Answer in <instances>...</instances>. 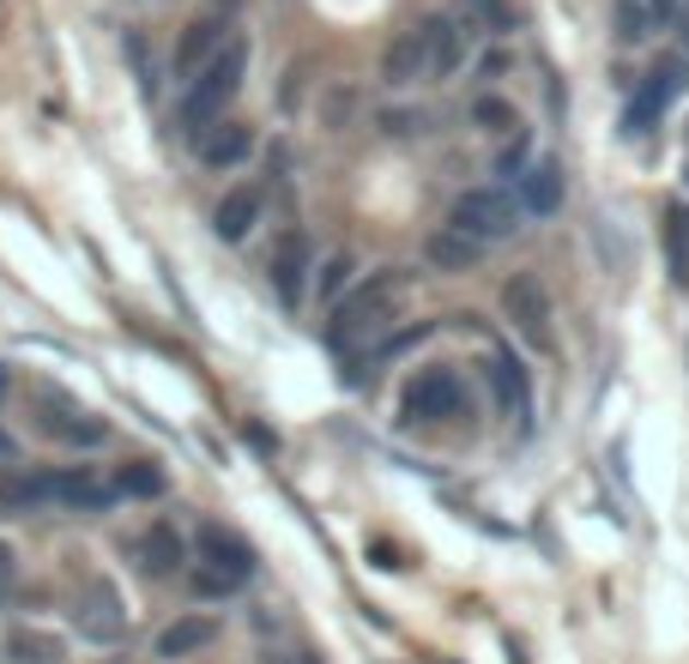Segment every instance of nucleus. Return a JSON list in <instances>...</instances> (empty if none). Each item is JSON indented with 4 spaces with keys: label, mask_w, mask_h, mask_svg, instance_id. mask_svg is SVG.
<instances>
[{
    "label": "nucleus",
    "mask_w": 689,
    "mask_h": 664,
    "mask_svg": "<svg viewBox=\"0 0 689 664\" xmlns=\"http://www.w3.org/2000/svg\"><path fill=\"white\" fill-rule=\"evenodd\" d=\"M13 580H19V556H13V544H0V611L13 599Z\"/></svg>",
    "instance_id": "obj_28"
},
{
    "label": "nucleus",
    "mask_w": 689,
    "mask_h": 664,
    "mask_svg": "<svg viewBox=\"0 0 689 664\" xmlns=\"http://www.w3.org/2000/svg\"><path fill=\"white\" fill-rule=\"evenodd\" d=\"M309 242H302L297 230L285 236V242L273 248V290H278V302H285V309H297L302 302V290H309Z\"/></svg>",
    "instance_id": "obj_10"
},
{
    "label": "nucleus",
    "mask_w": 689,
    "mask_h": 664,
    "mask_svg": "<svg viewBox=\"0 0 689 664\" xmlns=\"http://www.w3.org/2000/svg\"><path fill=\"white\" fill-rule=\"evenodd\" d=\"M400 285H405V278L393 273V266H388V273L357 278V285L333 302V339L345 345V339H357V333H369V326L381 321V309H388V302L400 297Z\"/></svg>",
    "instance_id": "obj_2"
},
{
    "label": "nucleus",
    "mask_w": 689,
    "mask_h": 664,
    "mask_svg": "<svg viewBox=\"0 0 689 664\" xmlns=\"http://www.w3.org/2000/svg\"><path fill=\"white\" fill-rule=\"evenodd\" d=\"M194 556H200V574H218L230 587H242L248 574H254V544L242 532H230V526H200Z\"/></svg>",
    "instance_id": "obj_5"
},
{
    "label": "nucleus",
    "mask_w": 689,
    "mask_h": 664,
    "mask_svg": "<svg viewBox=\"0 0 689 664\" xmlns=\"http://www.w3.org/2000/svg\"><path fill=\"white\" fill-rule=\"evenodd\" d=\"M521 206L538 212V218H550V212L562 206V170L550 164V157H545V164H533V170L521 176Z\"/></svg>",
    "instance_id": "obj_18"
},
{
    "label": "nucleus",
    "mask_w": 689,
    "mask_h": 664,
    "mask_svg": "<svg viewBox=\"0 0 689 664\" xmlns=\"http://www.w3.org/2000/svg\"><path fill=\"white\" fill-rule=\"evenodd\" d=\"M7 659L13 664H61V640L43 635V628H7Z\"/></svg>",
    "instance_id": "obj_21"
},
{
    "label": "nucleus",
    "mask_w": 689,
    "mask_h": 664,
    "mask_svg": "<svg viewBox=\"0 0 689 664\" xmlns=\"http://www.w3.org/2000/svg\"><path fill=\"white\" fill-rule=\"evenodd\" d=\"M116 495H164V471L152 459H128L116 478Z\"/></svg>",
    "instance_id": "obj_25"
},
{
    "label": "nucleus",
    "mask_w": 689,
    "mask_h": 664,
    "mask_svg": "<svg viewBox=\"0 0 689 664\" xmlns=\"http://www.w3.org/2000/svg\"><path fill=\"white\" fill-rule=\"evenodd\" d=\"M37 411H43V430H49L55 442H73V447H97V442H104V423L79 418L73 405H55L49 393L37 399Z\"/></svg>",
    "instance_id": "obj_14"
},
{
    "label": "nucleus",
    "mask_w": 689,
    "mask_h": 664,
    "mask_svg": "<svg viewBox=\"0 0 689 664\" xmlns=\"http://www.w3.org/2000/svg\"><path fill=\"white\" fill-rule=\"evenodd\" d=\"M0 454H7V435H0Z\"/></svg>",
    "instance_id": "obj_36"
},
{
    "label": "nucleus",
    "mask_w": 689,
    "mask_h": 664,
    "mask_svg": "<svg viewBox=\"0 0 689 664\" xmlns=\"http://www.w3.org/2000/svg\"><path fill=\"white\" fill-rule=\"evenodd\" d=\"M49 502H67V508H109L116 490L85 478V471H61V478H49Z\"/></svg>",
    "instance_id": "obj_19"
},
{
    "label": "nucleus",
    "mask_w": 689,
    "mask_h": 664,
    "mask_svg": "<svg viewBox=\"0 0 689 664\" xmlns=\"http://www.w3.org/2000/svg\"><path fill=\"white\" fill-rule=\"evenodd\" d=\"M424 261L436 266V273H448V278H460V273H472V266L484 261V242H472V236H460L454 224H442V230L424 242Z\"/></svg>",
    "instance_id": "obj_11"
},
{
    "label": "nucleus",
    "mask_w": 689,
    "mask_h": 664,
    "mask_svg": "<svg viewBox=\"0 0 689 664\" xmlns=\"http://www.w3.org/2000/svg\"><path fill=\"white\" fill-rule=\"evenodd\" d=\"M677 85H684V61H660V67L648 73V85L635 92V104H629L623 128H629V133H648L653 121L665 116V104L677 97Z\"/></svg>",
    "instance_id": "obj_7"
},
{
    "label": "nucleus",
    "mask_w": 689,
    "mask_h": 664,
    "mask_svg": "<svg viewBox=\"0 0 689 664\" xmlns=\"http://www.w3.org/2000/svg\"><path fill=\"white\" fill-rule=\"evenodd\" d=\"M417 37H424V55H429V73H454L460 61H466V37H460L454 19H424L417 25Z\"/></svg>",
    "instance_id": "obj_13"
},
{
    "label": "nucleus",
    "mask_w": 689,
    "mask_h": 664,
    "mask_svg": "<svg viewBox=\"0 0 689 664\" xmlns=\"http://www.w3.org/2000/svg\"><path fill=\"white\" fill-rule=\"evenodd\" d=\"M194 592H206V599H224V592H236L230 580H218V574H194Z\"/></svg>",
    "instance_id": "obj_29"
},
{
    "label": "nucleus",
    "mask_w": 689,
    "mask_h": 664,
    "mask_svg": "<svg viewBox=\"0 0 689 664\" xmlns=\"http://www.w3.org/2000/svg\"><path fill=\"white\" fill-rule=\"evenodd\" d=\"M345 278H352V254H326V261H321V297H333V302H338Z\"/></svg>",
    "instance_id": "obj_27"
},
{
    "label": "nucleus",
    "mask_w": 689,
    "mask_h": 664,
    "mask_svg": "<svg viewBox=\"0 0 689 664\" xmlns=\"http://www.w3.org/2000/svg\"><path fill=\"white\" fill-rule=\"evenodd\" d=\"M224 49V13L212 19H194V25L182 31V43H176V73L182 79H200V67H212Z\"/></svg>",
    "instance_id": "obj_9"
},
{
    "label": "nucleus",
    "mask_w": 689,
    "mask_h": 664,
    "mask_svg": "<svg viewBox=\"0 0 689 664\" xmlns=\"http://www.w3.org/2000/svg\"><path fill=\"white\" fill-rule=\"evenodd\" d=\"M218 7H224V13H230V7H236V0H218Z\"/></svg>",
    "instance_id": "obj_35"
},
{
    "label": "nucleus",
    "mask_w": 689,
    "mask_h": 664,
    "mask_svg": "<svg viewBox=\"0 0 689 664\" xmlns=\"http://www.w3.org/2000/svg\"><path fill=\"white\" fill-rule=\"evenodd\" d=\"M478 67H484V79H490V73H508V55H502V49H484Z\"/></svg>",
    "instance_id": "obj_31"
},
{
    "label": "nucleus",
    "mask_w": 689,
    "mask_h": 664,
    "mask_svg": "<svg viewBox=\"0 0 689 664\" xmlns=\"http://www.w3.org/2000/svg\"><path fill=\"white\" fill-rule=\"evenodd\" d=\"M484 381H490L496 405H502L508 418H526V369L514 351H490L484 357Z\"/></svg>",
    "instance_id": "obj_12"
},
{
    "label": "nucleus",
    "mask_w": 689,
    "mask_h": 664,
    "mask_svg": "<svg viewBox=\"0 0 689 664\" xmlns=\"http://www.w3.org/2000/svg\"><path fill=\"white\" fill-rule=\"evenodd\" d=\"M242 73H248V49H242V43H224L218 61L200 67L194 92H188V109H182V121L194 128V140H200L206 128H218V116L230 109V97L242 92Z\"/></svg>",
    "instance_id": "obj_1"
},
{
    "label": "nucleus",
    "mask_w": 689,
    "mask_h": 664,
    "mask_svg": "<svg viewBox=\"0 0 689 664\" xmlns=\"http://www.w3.org/2000/svg\"><path fill=\"white\" fill-rule=\"evenodd\" d=\"M297 664H321V659H314V652H302V659H297Z\"/></svg>",
    "instance_id": "obj_33"
},
{
    "label": "nucleus",
    "mask_w": 689,
    "mask_h": 664,
    "mask_svg": "<svg viewBox=\"0 0 689 664\" xmlns=\"http://www.w3.org/2000/svg\"><path fill=\"white\" fill-rule=\"evenodd\" d=\"M514 170H533V164H526V145H521V140L502 152V176H514Z\"/></svg>",
    "instance_id": "obj_30"
},
{
    "label": "nucleus",
    "mask_w": 689,
    "mask_h": 664,
    "mask_svg": "<svg viewBox=\"0 0 689 664\" xmlns=\"http://www.w3.org/2000/svg\"><path fill=\"white\" fill-rule=\"evenodd\" d=\"M454 224L460 236H472V242H502V236H514V200L496 194V188H472V194L454 200Z\"/></svg>",
    "instance_id": "obj_4"
},
{
    "label": "nucleus",
    "mask_w": 689,
    "mask_h": 664,
    "mask_svg": "<svg viewBox=\"0 0 689 664\" xmlns=\"http://www.w3.org/2000/svg\"><path fill=\"white\" fill-rule=\"evenodd\" d=\"M212 224H218L224 242H242V236L261 224V188H230V194L218 200V212H212Z\"/></svg>",
    "instance_id": "obj_15"
},
{
    "label": "nucleus",
    "mask_w": 689,
    "mask_h": 664,
    "mask_svg": "<svg viewBox=\"0 0 689 664\" xmlns=\"http://www.w3.org/2000/svg\"><path fill=\"white\" fill-rule=\"evenodd\" d=\"M460 375L454 369H417L400 393V423H436V418H454L460 411Z\"/></svg>",
    "instance_id": "obj_3"
},
{
    "label": "nucleus",
    "mask_w": 689,
    "mask_h": 664,
    "mask_svg": "<svg viewBox=\"0 0 689 664\" xmlns=\"http://www.w3.org/2000/svg\"><path fill=\"white\" fill-rule=\"evenodd\" d=\"M140 556H145V574H152V580H169V574L182 568V538H176V526H152Z\"/></svg>",
    "instance_id": "obj_22"
},
{
    "label": "nucleus",
    "mask_w": 689,
    "mask_h": 664,
    "mask_svg": "<svg viewBox=\"0 0 689 664\" xmlns=\"http://www.w3.org/2000/svg\"><path fill=\"white\" fill-rule=\"evenodd\" d=\"M472 121H478L484 133H514L521 128V109L508 104V97H496V92H484L478 104H472Z\"/></svg>",
    "instance_id": "obj_23"
},
{
    "label": "nucleus",
    "mask_w": 689,
    "mask_h": 664,
    "mask_svg": "<svg viewBox=\"0 0 689 664\" xmlns=\"http://www.w3.org/2000/svg\"><path fill=\"white\" fill-rule=\"evenodd\" d=\"M429 67V55H424V37L417 31H405V37H393L388 43V55H381V73H388V85H412L417 73Z\"/></svg>",
    "instance_id": "obj_20"
},
{
    "label": "nucleus",
    "mask_w": 689,
    "mask_h": 664,
    "mask_svg": "<svg viewBox=\"0 0 689 664\" xmlns=\"http://www.w3.org/2000/svg\"><path fill=\"white\" fill-rule=\"evenodd\" d=\"M502 321H514V333L533 339V345L550 339V297L538 290V278H526V273L508 278L502 285Z\"/></svg>",
    "instance_id": "obj_6"
},
{
    "label": "nucleus",
    "mask_w": 689,
    "mask_h": 664,
    "mask_svg": "<svg viewBox=\"0 0 689 664\" xmlns=\"http://www.w3.org/2000/svg\"><path fill=\"white\" fill-rule=\"evenodd\" d=\"M248 152H254V128L248 121H218V128L200 133V164L206 170H236V164H248Z\"/></svg>",
    "instance_id": "obj_8"
},
{
    "label": "nucleus",
    "mask_w": 689,
    "mask_h": 664,
    "mask_svg": "<svg viewBox=\"0 0 689 664\" xmlns=\"http://www.w3.org/2000/svg\"><path fill=\"white\" fill-rule=\"evenodd\" d=\"M665 248H672V266H677V278H684L689 273V206L672 212V236H665Z\"/></svg>",
    "instance_id": "obj_26"
},
{
    "label": "nucleus",
    "mask_w": 689,
    "mask_h": 664,
    "mask_svg": "<svg viewBox=\"0 0 689 664\" xmlns=\"http://www.w3.org/2000/svg\"><path fill=\"white\" fill-rule=\"evenodd\" d=\"M648 13H653V19H665V13H672V0H648Z\"/></svg>",
    "instance_id": "obj_32"
},
{
    "label": "nucleus",
    "mask_w": 689,
    "mask_h": 664,
    "mask_svg": "<svg viewBox=\"0 0 689 664\" xmlns=\"http://www.w3.org/2000/svg\"><path fill=\"white\" fill-rule=\"evenodd\" d=\"M79 628L92 640H121V628H128V616H121L116 592L109 587H92L85 599H79Z\"/></svg>",
    "instance_id": "obj_16"
},
{
    "label": "nucleus",
    "mask_w": 689,
    "mask_h": 664,
    "mask_svg": "<svg viewBox=\"0 0 689 664\" xmlns=\"http://www.w3.org/2000/svg\"><path fill=\"white\" fill-rule=\"evenodd\" d=\"M206 640H218V616H182V623H169L157 635V659H188L200 652Z\"/></svg>",
    "instance_id": "obj_17"
},
{
    "label": "nucleus",
    "mask_w": 689,
    "mask_h": 664,
    "mask_svg": "<svg viewBox=\"0 0 689 664\" xmlns=\"http://www.w3.org/2000/svg\"><path fill=\"white\" fill-rule=\"evenodd\" d=\"M0 399H7V369H0Z\"/></svg>",
    "instance_id": "obj_34"
},
{
    "label": "nucleus",
    "mask_w": 689,
    "mask_h": 664,
    "mask_svg": "<svg viewBox=\"0 0 689 664\" xmlns=\"http://www.w3.org/2000/svg\"><path fill=\"white\" fill-rule=\"evenodd\" d=\"M460 13L478 19L484 31H514L521 25V7H514V0H460Z\"/></svg>",
    "instance_id": "obj_24"
}]
</instances>
